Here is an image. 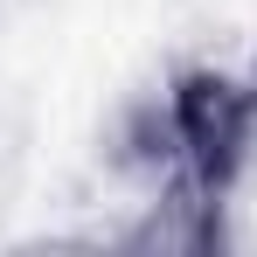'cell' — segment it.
I'll use <instances>...</instances> for the list:
<instances>
[{
  "label": "cell",
  "mask_w": 257,
  "mask_h": 257,
  "mask_svg": "<svg viewBox=\"0 0 257 257\" xmlns=\"http://www.w3.org/2000/svg\"><path fill=\"white\" fill-rule=\"evenodd\" d=\"M167 118H174V146H181V167L195 181V195H222L236 160H243V139H250L243 90L229 77H215V70H195V77L174 84Z\"/></svg>",
  "instance_id": "1"
}]
</instances>
